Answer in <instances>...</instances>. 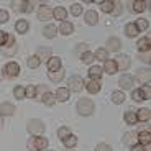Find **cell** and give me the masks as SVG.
I'll list each match as a JSON object with an SVG mask.
<instances>
[{
    "instance_id": "cell-1",
    "label": "cell",
    "mask_w": 151,
    "mask_h": 151,
    "mask_svg": "<svg viewBox=\"0 0 151 151\" xmlns=\"http://www.w3.org/2000/svg\"><path fill=\"white\" fill-rule=\"evenodd\" d=\"M46 146H48V140L40 135H35L33 138L28 140V150L30 151H43Z\"/></svg>"
},
{
    "instance_id": "cell-2",
    "label": "cell",
    "mask_w": 151,
    "mask_h": 151,
    "mask_svg": "<svg viewBox=\"0 0 151 151\" xmlns=\"http://www.w3.org/2000/svg\"><path fill=\"white\" fill-rule=\"evenodd\" d=\"M94 102H92L91 99H81L79 102H77V112L84 117H89L94 113Z\"/></svg>"
},
{
    "instance_id": "cell-3",
    "label": "cell",
    "mask_w": 151,
    "mask_h": 151,
    "mask_svg": "<svg viewBox=\"0 0 151 151\" xmlns=\"http://www.w3.org/2000/svg\"><path fill=\"white\" fill-rule=\"evenodd\" d=\"M28 132L33 133V135H41L43 132H45V123H43L41 120H38V118H31L30 122H28Z\"/></svg>"
},
{
    "instance_id": "cell-4",
    "label": "cell",
    "mask_w": 151,
    "mask_h": 151,
    "mask_svg": "<svg viewBox=\"0 0 151 151\" xmlns=\"http://www.w3.org/2000/svg\"><path fill=\"white\" fill-rule=\"evenodd\" d=\"M86 87V82H84L82 77L79 76H72L71 79H69V89L68 91H72V92H81Z\"/></svg>"
},
{
    "instance_id": "cell-5",
    "label": "cell",
    "mask_w": 151,
    "mask_h": 151,
    "mask_svg": "<svg viewBox=\"0 0 151 151\" xmlns=\"http://www.w3.org/2000/svg\"><path fill=\"white\" fill-rule=\"evenodd\" d=\"M113 61H115V64H117V69H122V71H127V69H130V64H132V61H130V58L127 56V54L117 56Z\"/></svg>"
},
{
    "instance_id": "cell-6",
    "label": "cell",
    "mask_w": 151,
    "mask_h": 151,
    "mask_svg": "<svg viewBox=\"0 0 151 151\" xmlns=\"http://www.w3.org/2000/svg\"><path fill=\"white\" fill-rule=\"evenodd\" d=\"M38 18L40 20H51L53 18V10L48 7V5H41V7L38 8Z\"/></svg>"
},
{
    "instance_id": "cell-7",
    "label": "cell",
    "mask_w": 151,
    "mask_h": 151,
    "mask_svg": "<svg viewBox=\"0 0 151 151\" xmlns=\"http://www.w3.org/2000/svg\"><path fill=\"white\" fill-rule=\"evenodd\" d=\"M4 53L7 56H12L13 53H17V43H15V38L12 36V35H8V41L4 46Z\"/></svg>"
},
{
    "instance_id": "cell-8",
    "label": "cell",
    "mask_w": 151,
    "mask_h": 151,
    "mask_svg": "<svg viewBox=\"0 0 151 151\" xmlns=\"http://www.w3.org/2000/svg\"><path fill=\"white\" fill-rule=\"evenodd\" d=\"M118 84H120V87L123 89V91H130L133 86V76L130 74H123L120 77V81H118Z\"/></svg>"
},
{
    "instance_id": "cell-9",
    "label": "cell",
    "mask_w": 151,
    "mask_h": 151,
    "mask_svg": "<svg viewBox=\"0 0 151 151\" xmlns=\"http://www.w3.org/2000/svg\"><path fill=\"white\" fill-rule=\"evenodd\" d=\"M13 113H15V105H13V104L4 102L0 105V115H2V117H10Z\"/></svg>"
},
{
    "instance_id": "cell-10",
    "label": "cell",
    "mask_w": 151,
    "mask_h": 151,
    "mask_svg": "<svg viewBox=\"0 0 151 151\" xmlns=\"http://www.w3.org/2000/svg\"><path fill=\"white\" fill-rule=\"evenodd\" d=\"M5 74H7L8 77H17V76L20 74V66L17 64V63H8V64L5 66Z\"/></svg>"
},
{
    "instance_id": "cell-11",
    "label": "cell",
    "mask_w": 151,
    "mask_h": 151,
    "mask_svg": "<svg viewBox=\"0 0 151 151\" xmlns=\"http://www.w3.org/2000/svg\"><path fill=\"white\" fill-rule=\"evenodd\" d=\"M150 45H151L150 36H145V38H141V40H138L136 48H138V51H140V53H148V51H150Z\"/></svg>"
},
{
    "instance_id": "cell-12",
    "label": "cell",
    "mask_w": 151,
    "mask_h": 151,
    "mask_svg": "<svg viewBox=\"0 0 151 151\" xmlns=\"http://www.w3.org/2000/svg\"><path fill=\"white\" fill-rule=\"evenodd\" d=\"M12 7L15 8L17 12H31L33 5L30 2H12Z\"/></svg>"
},
{
    "instance_id": "cell-13",
    "label": "cell",
    "mask_w": 151,
    "mask_h": 151,
    "mask_svg": "<svg viewBox=\"0 0 151 151\" xmlns=\"http://www.w3.org/2000/svg\"><path fill=\"white\" fill-rule=\"evenodd\" d=\"M86 23L87 25H91V27H95L99 23V15H97V12H94V10H89V12H86Z\"/></svg>"
},
{
    "instance_id": "cell-14",
    "label": "cell",
    "mask_w": 151,
    "mask_h": 151,
    "mask_svg": "<svg viewBox=\"0 0 151 151\" xmlns=\"http://www.w3.org/2000/svg\"><path fill=\"white\" fill-rule=\"evenodd\" d=\"M61 69V58H49L48 59V71L49 72H54V71H59Z\"/></svg>"
},
{
    "instance_id": "cell-15",
    "label": "cell",
    "mask_w": 151,
    "mask_h": 151,
    "mask_svg": "<svg viewBox=\"0 0 151 151\" xmlns=\"http://www.w3.org/2000/svg\"><path fill=\"white\" fill-rule=\"evenodd\" d=\"M136 81L145 84H150V69H140V71L136 72Z\"/></svg>"
},
{
    "instance_id": "cell-16",
    "label": "cell",
    "mask_w": 151,
    "mask_h": 151,
    "mask_svg": "<svg viewBox=\"0 0 151 151\" xmlns=\"http://www.w3.org/2000/svg\"><path fill=\"white\" fill-rule=\"evenodd\" d=\"M102 71H105L107 74L113 76L115 72L118 71V69H117V64H115V61H113V59H107L105 63H104V69H102Z\"/></svg>"
},
{
    "instance_id": "cell-17",
    "label": "cell",
    "mask_w": 151,
    "mask_h": 151,
    "mask_svg": "<svg viewBox=\"0 0 151 151\" xmlns=\"http://www.w3.org/2000/svg\"><path fill=\"white\" fill-rule=\"evenodd\" d=\"M86 89L89 94H97V92H100V89H102V86H100V82L99 81H89V82L86 84Z\"/></svg>"
},
{
    "instance_id": "cell-18",
    "label": "cell",
    "mask_w": 151,
    "mask_h": 151,
    "mask_svg": "<svg viewBox=\"0 0 151 151\" xmlns=\"http://www.w3.org/2000/svg\"><path fill=\"white\" fill-rule=\"evenodd\" d=\"M35 56L38 58L40 61H48L49 58H51V48H38V51H36V54Z\"/></svg>"
},
{
    "instance_id": "cell-19",
    "label": "cell",
    "mask_w": 151,
    "mask_h": 151,
    "mask_svg": "<svg viewBox=\"0 0 151 151\" xmlns=\"http://www.w3.org/2000/svg\"><path fill=\"white\" fill-rule=\"evenodd\" d=\"M123 143L127 145V146H130V148H132L133 145H136V143H138V138H136V135H135V133L127 132V133L123 135Z\"/></svg>"
},
{
    "instance_id": "cell-20",
    "label": "cell",
    "mask_w": 151,
    "mask_h": 151,
    "mask_svg": "<svg viewBox=\"0 0 151 151\" xmlns=\"http://www.w3.org/2000/svg\"><path fill=\"white\" fill-rule=\"evenodd\" d=\"M59 33L61 35H66V36H69V35L74 33V25L69 22H63L61 23V27H59Z\"/></svg>"
},
{
    "instance_id": "cell-21",
    "label": "cell",
    "mask_w": 151,
    "mask_h": 151,
    "mask_svg": "<svg viewBox=\"0 0 151 151\" xmlns=\"http://www.w3.org/2000/svg\"><path fill=\"white\" fill-rule=\"evenodd\" d=\"M151 118V110L150 109H140L136 113V120L138 122H150Z\"/></svg>"
},
{
    "instance_id": "cell-22",
    "label": "cell",
    "mask_w": 151,
    "mask_h": 151,
    "mask_svg": "<svg viewBox=\"0 0 151 151\" xmlns=\"http://www.w3.org/2000/svg\"><path fill=\"white\" fill-rule=\"evenodd\" d=\"M107 46H109V51H118L120 49V46H122V41L118 40V38H115V36H112V38H109V41H107Z\"/></svg>"
},
{
    "instance_id": "cell-23",
    "label": "cell",
    "mask_w": 151,
    "mask_h": 151,
    "mask_svg": "<svg viewBox=\"0 0 151 151\" xmlns=\"http://www.w3.org/2000/svg\"><path fill=\"white\" fill-rule=\"evenodd\" d=\"M58 35V30L54 25H48V27H45V30H43V36L48 38V40H53V38H56Z\"/></svg>"
},
{
    "instance_id": "cell-24",
    "label": "cell",
    "mask_w": 151,
    "mask_h": 151,
    "mask_svg": "<svg viewBox=\"0 0 151 151\" xmlns=\"http://www.w3.org/2000/svg\"><path fill=\"white\" fill-rule=\"evenodd\" d=\"M69 99V91L68 87H59L56 91V100H59V102H66Z\"/></svg>"
},
{
    "instance_id": "cell-25",
    "label": "cell",
    "mask_w": 151,
    "mask_h": 151,
    "mask_svg": "<svg viewBox=\"0 0 151 151\" xmlns=\"http://www.w3.org/2000/svg\"><path fill=\"white\" fill-rule=\"evenodd\" d=\"M41 100H43V104H45V105L53 107L54 104H56V95L51 94V92H45V94H43V97H41Z\"/></svg>"
},
{
    "instance_id": "cell-26",
    "label": "cell",
    "mask_w": 151,
    "mask_h": 151,
    "mask_svg": "<svg viewBox=\"0 0 151 151\" xmlns=\"http://www.w3.org/2000/svg\"><path fill=\"white\" fill-rule=\"evenodd\" d=\"M48 77L51 82H61L64 79V71L59 69V71H54V72H48Z\"/></svg>"
},
{
    "instance_id": "cell-27",
    "label": "cell",
    "mask_w": 151,
    "mask_h": 151,
    "mask_svg": "<svg viewBox=\"0 0 151 151\" xmlns=\"http://www.w3.org/2000/svg\"><path fill=\"white\" fill-rule=\"evenodd\" d=\"M15 30L17 33H28V30H30V23L27 22V20H18L15 25Z\"/></svg>"
},
{
    "instance_id": "cell-28",
    "label": "cell",
    "mask_w": 151,
    "mask_h": 151,
    "mask_svg": "<svg viewBox=\"0 0 151 151\" xmlns=\"http://www.w3.org/2000/svg\"><path fill=\"white\" fill-rule=\"evenodd\" d=\"M53 17L56 20H63V22H64L66 17H68V10H66L64 7H56L53 10Z\"/></svg>"
},
{
    "instance_id": "cell-29",
    "label": "cell",
    "mask_w": 151,
    "mask_h": 151,
    "mask_svg": "<svg viewBox=\"0 0 151 151\" xmlns=\"http://www.w3.org/2000/svg\"><path fill=\"white\" fill-rule=\"evenodd\" d=\"M136 138H138L140 145H143V146H150V143H151V135H150V132H141L140 135L136 136Z\"/></svg>"
},
{
    "instance_id": "cell-30",
    "label": "cell",
    "mask_w": 151,
    "mask_h": 151,
    "mask_svg": "<svg viewBox=\"0 0 151 151\" xmlns=\"http://www.w3.org/2000/svg\"><path fill=\"white\" fill-rule=\"evenodd\" d=\"M63 143H64V146L68 148V150L69 148H74L76 145H77V136H74L71 133V135H68L66 138H63Z\"/></svg>"
},
{
    "instance_id": "cell-31",
    "label": "cell",
    "mask_w": 151,
    "mask_h": 151,
    "mask_svg": "<svg viewBox=\"0 0 151 151\" xmlns=\"http://www.w3.org/2000/svg\"><path fill=\"white\" fill-rule=\"evenodd\" d=\"M94 59H99V61H102V63H105L107 59H109V51H107L105 48H100L95 51L94 54Z\"/></svg>"
},
{
    "instance_id": "cell-32",
    "label": "cell",
    "mask_w": 151,
    "mask_h": 151,
    "mask_svg": "<svg viewBox=\"0 0 151 151\" xmlns=\"http://www.w3.org/2000/svg\"><path fill=\"white\" fill-rule=\"evenodd\" d=\"M89 77H91V81H99L100 77H102V68H91L89 69Z\"/></svg>"
},
{
    "instance_id": "cell-33",
    "label": "cell",
    "mask_w": 151,
    "mask_h": 151,
    "mask_svg": "<svg viewBox=\"0 0 151 151\" xmlns=\"http://www.w3.org/2000/svg\"><path fill=\"white\" fill-rule=\"evenodd\" d=\"M110 99H112V102L113 104H123L125 102V94L123 92H120V91H115V92H112V95H110Z\"/></svg>"
},
{
    "instance_id": "cell-34",
    "label": "cell",
    "mask_w": 151,
    "mask_h": 151,
    "mask_svg": "<svg viewBox=\"0 0 151 151\" xmlns=\"http://www.w3.org/2000/svg\"><path fill=\"white\" fill-rule=\"evenodd\" d=\"M125 33H127V36H128V38H135L140 31H138V28L135 27V23H128V25L125 27Z\"/></svg>"
},
{
    "instance_id": "cell-35",
    "label": "cell",
    "mask_w": 151,
    "mask_h": 151,
    "mask_svg": "<svg viewBox=\"0 0 151 151\" xmlns=\"http://www.w3.org/2000/svg\"><path fill=\"white\" fill-rule=\"evenodd\" d=\"M135 27L138 28V31H146L148 28H150V22H148L146 18H138L135 22Z\"/></svg>"
},
{
    "instance_id": "cell-36",
    "label": "cell",
    "mask_w": 151,
    "mask_h": 151,
    "mask_svg": "<svg viewBox=\"0 0 151 151\" xmlns=\"http://www.w3.org/2000/svg\"><path fill=\"white\" fill-rule=\"evenodd\" d=\"M125 122H127L128 125H136L138 123V120H136V113L132 112V110L125 112Z\"/></svg>"
},
{
    "instance_id": "cell-37",
    "label": "cell",
    "mask_w": 151,
    "mask_h": 151,
    "mask_svg": "<svg viewBox=\"0 0 151 151\" xmlns=\"http://www.w3.org/2000/svg\"><path fill=\"white\" fill-rule=\"evenodd\" d=\"M40 64H41V61L38 59L36 56H30V58L27 59V66H28L30 69H36Z\"/></svg>"
},
{
    "instance_id": "cell-38",
    "label": "cell",
    "mask_w": 151,
    "mask_h": 151,
    "mask_svg": "<svg viewBox=\"0 0 151 151\" xmlns=\"http://www.w3.org/2000/svg\"><path fill=\"white\" fill-rule=\"evenodd\" d=\"M146 2H133L132 4V10L133 12H138V13H140V12H145V8H146Z\"/></svg>"
},
{
    "instance_id": "cell-39",
    "label": "cell",
    "mask_w": 151,
    "mask_h": 151,
    "mask_svg": "<svg viewBox=\"0 0 151 151\" xmlns=\"http://www.w3.org/2000/svg\"><path fill=\"white\" fill-rule=\"evenodd\" d=\"M13 95H15L18 100H22V99H25L27 95H25V87H22V86H17L15 89H13Z\"/></svg>"
},
{
    "instance_id": "cell-40",
    "label": "cell",
    "mask_w": 151,
    "mask_h": 151,
    "mask_svg": "<svg viewBox=\"0 0 151 151\" xmlns=\"http://www.w3.org/2000/svg\"><path fill=\"white\" fill-rule=\"evenodd\" d=\"M113 7H115V2H102V4H100V8H102V12H105V13H112Z\"/></svg>"
},
{
    "instance_id": "cell-41",
    "label": "cell",
    "mask_w": 151,
    "mask_h": 151,
    "mask_svg": "<svg viewBox=\"0 0 151 151\" xmlns=\"http://www.w3.org/2000/svg\"><path fill=\"white\" fill-rule=\"evenodd\" d=\"M132 99L133 100H145V92L141 91V89H135V91L132 92Z\"/></svg>"
},
{
    "instance_id": "cell-42",
    "label": "cell",
    "mask_w": 151,
    "mask_h": 151,
    "mask_svg": "<svg viewBox=\"0 0 151 151\" xmlns=\"http://www.w3.org/2000/svg\"><path fill=\"white\" fill-rule=\"evenodd\" d=\"M81 59H82V63H84V64H91L92 61H94V54H92V53H89V51H86V53H82Z\"/></svg>"
},
{
    "instance_id": "cell-43",
    "label": "cell",
    "mask_w": 151,
    "mask_h": 151,
    "mask_svg": "<svg viewBox=\"0 0 151 151\" xmlns=\"http://www.w3.org/2000/svg\"><path fill=\"white\" fill-rule=\"evenodd\" d=\"M71 13L74 17H79L81 13H82V5L81 4H74V5H71Z\"/></svg>"
},
{
    "instance_id": "cell-44",
    "label": "cell",
    "mask_w": 151,
    "mask_h": 151,
    "mask_svg": "<svg viewBox=\"0 0 151 151\" xmlns=\"http://www.w3.org/2000/svg\"><path fill=\"white\" fill-rule=\"evenodd\" d=\"M25 95L30 97V99H35V97H36V87H35V86L27 87V89H25Z\"/></svg>"
},
{
    "instance_id": "cell-45",
    "label": "cell",
    "mask_w": 151,
    "mask_h": 151,
    "mask_svg": "<svg viewBox=\"0 0 151 151\" xmlns=\"http://www.w3.org/2000/svg\"><path fill=\"white\" fill-rule=\"evenodd\" d=\"M68 135H71V130H69L68 127H61V128L58 130V136H59V138H66Z\"/></svg>"
},
{
    "instance_id": "cell-46",
    "label": "cell",
    "mask_w": 151,
    "mask_h": 151,
    "mask_svg": "<svg viewBox=\"0 0 151 151\" xmlns=\"http://www.w3.org/2000/svg\"><path fill=\"white\" fill-rule=\"evenodd\" d=\"M8 41V35L5 31H0V46H5Z\"/></svg>"
},
{
    "instance_id": "cell-47",
    "label": "cell",
    "mask_w": 151,
    "mask_h": 151,
    "mask_svg": "<svg viewBox=\"0 0 151 151\" xmlns=\"http://www.w3.org/2000/svg\"><path fill=\"white\" fill-rule=\"evenodd\" d=\"M95 151H112V148H110L109 145H105V143H100V145H97Z\"/></svg>"
},
{
    "instance_id": "cell-48",
    "label": "cell",
    "mask_w": 151,
    "mask_h": 151,
    "mask_svg": "<svg viewBox=\"0 0 151 151\" xmlns=\"http://www.w3.org/2000/svg\"><path fill=\"white\" fill-rule=\"evenodd\" d=\"M141 91L145 92V97H146V99H150V97H151V89H150V84H145V86L141 87Z\"/></svg>"
},
{
    "instance_id": "cell-49",
    "label": "cell",
    "mask_w": 151,
    "mask_h": 151,
    "mask_svg": "<svg viewBox=\"0 0 151 151\" xmlns=\"http://www.w3.org/2000/svg\"><path fill=\"white\" fill-rule=\"evenodd\" d=\"M148 148H150V146H148ZM148 148L143 146V145L136 143V145H133V146H132V151H148Z\"/></svg>"
},
{
    "instance_id": "cell-50",
    "label": "cell",
    "mask_w": 151,
    "mask_h": 151,
    "mask_svg": "<svg viewBox=\"0 0 151 151\" xmlns=\"http://www.w3.org/2000/svg\"><path fill=\"white\" fill-rule=\"evenodd\" d=\"M8 20V13L5 10H0V23H5Z\"/></svg>"
},
{
    "instance_id": "cell-51",
    "label": "cell",
    "mask_w": 151,
    "mask_h": 151,
    "mask_svg": "<svg viewBox=\"0 0 151 151\" xmlns=\"http://www.w3.org/2000/svg\"><path fill=\"white\" fill-rule=\"evenodd\" d=\"M140 59L145 61V63H150V51H148V53H141L140 54Z\"/></svg>"
},
{
    "instance_id": "cell-52",
    "label": "cell",
    "mask_w": 151,
    "mask_h": 151,
    "mask_svg": "<svg viewBox=\"0 0 151 151\" xmlns=\"http://www.w3.org/2000/svg\"><path fill=\"white\" fill-rule=\"evenodd\" d=\"M112 13H113L115 17H117V15H120V13H122V7H120V5H117V4H115V7H113Z\"/></svg>"
},
{
    "instance_id": "cell-53",
    "label": "cell",
    "mask_w": 151,
    "mask_h": 151,
    "mask_svg": "<svg viewBox=\"0 0 151 151\" xmlns=\"http://www.w3.org/2000/svg\"><path fill=\"white\" fill-rule=\"evenodd\" d=\"M2 125H4V117L0 115V127H2Z\"/></svg>"
},
{
    "instance_id": "cell-54",
    "label": "cell",
    "mask_w": 151,
    "mask_h": 151,
    "mask_svg": "<svg viewBox=\"0 0 151 151\" xmlns=\"http://www.w3.org/2000/svg\"><path fill=\"white\" fill-rule=\"evenodd\" d=\"M0 79H2V74H0Z\"/></svg>"
},
{
    "instance_id": "cell-55",
    "label": "cell",
    "mask_w": 151,
    "mask_h": 151,
    "mask_svg": "<svg viewBox=\"0 0 151 151\" xmlns=\"http://www.w3.org/2000/svg\"><path fill=\"white\" fill-rule=\"evenodd\" d=\"M68 151H69V150H68Z\"/></svg>"
}]
</instances>
